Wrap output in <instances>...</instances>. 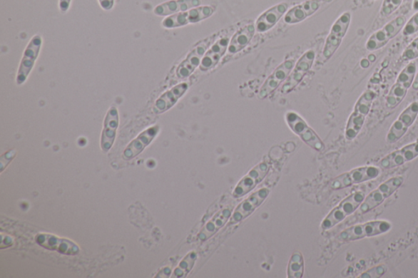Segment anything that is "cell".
I'll return each instance as SVG.
<instances>
[{
  "mask_svg": "<svg viewBox=\"0 0 418 278\" xmlns=\"http://www.w3.org/2000/svg\"><path fill=\"white\" fill-rule=\"evenodd\" d=\"M405 24L406 18L404 16H399L398 18L389 21L382 29L372 34L366 43V49L370 51V52H374V51L386 46L391 39L397 36L400 31L404 29Z\"/></svg>",
  "mask_w": 418,
  "mask_h": 278,
  "instance_id": "ba28073f",
  "label": "cell"
},
{
  "mask_svg": "<svg viewBox=\"0 0 418 278\" xmlns=\"http://www.w3.org/2000/svg\"><path fill=\"white\" fill-rule=\"evenodd\" d=\"M403 1L404 0H384L381 9V14L384 16L392 14L400 7Z\"/></svg>",
  "mask_w": 418,
  "mask_h": 278,
  "instance_id": "4dcf8cb0",
  "label": "cell"
},
{
  "mask_svg": "<svg viewBox=\"0 0 418 278\" xmlns=\"http://www.w3.org/2000/svg\"><path fill=\"white\" fill-rule=\"evenodd\" d=\"M417 32H418V12L412 16L408 22H406L403 34L405 36H409L414 35Z\"/></svg>",
  "mask_w": 418,
  "mask_h": 278,
  "instance_id": "836d02e7",
  "label": "cell"
},
{
  "mask_svg": "<svg viewBox=\"0 0 418 278\" xmlns=\"http://www.w3.org/2000/svg\"><path fill=\"white\" fill-rule=\"evenodd\" d=\"M412 88H414L416 91H418V73L414 78V83H412Z\"/></svg>",
  "mask_w": 418,
  "mask_h": 278,
  "instance_id": "8d00e7d4",
  "label": "cell"
},
{
  "mask_svg": "<svg viewBox=\"0 0 418 278\" xmlns=\"http://www.w3.org/2000/svg\"><path fill=\"white\" fill-rule=\"evenodd\" d=\"M210 39L208 38L202 41L199 45L191 51L186 56V58L180 63L176 71L178 78L183 79L191 76L197 67L200 66L203 56H205Z\"/></svg>",
  "mask_w": 418,
  "mask_h": 278,
  "instance_id": "5bb4252c",
  "label": "cell"
},
{
  "mask_svg": "<svg viewBox=\"0 0 418 278\" xmlns=\"http://www.w3.org/2000/svg\"><path fill=\"white\" fill-rule=\"evenodd\" d=\"M200 4V0H170L158 5L154 9V14L157 16H168L199 7Z\"/></svg>",
  "mask_w": 418,
  "mask_h": 278,
  "instance_id": "484cf974",
  "label": "cell"
},
{
  "mask_svg": "<svg viewBox=\"0 0 418 278\" xmlns=\"http://www.w3.org/2000/svg\"><path fill=\"white\" fill-rule=\"evenodd\" d=\"M418 115V102H414L401 113V115L389 128L387 140L388 143L394 144L403 138Z\"/></svg>",
  "mask_w": 418,
  "mask_h": 278,
  "instance_id": "7c38bea8",
  "label": "cell"
},
{
  "mask_svg": "<svg viewBox=\"0 0 418 278\" xmlns=\"http://www.w3.org/2000/svg\"><path fill=\"white\" fill-rule=\"evenodd\" d=\"M304 272V262L301 253L295 252L290 259L287 277L290 278H301Z\"/></svg>",
  "mask_w": 418,
  "mask_h": 278,
  "instance_id": "f1b7e54d",
  "label": "cell"
},
{
  "mask_svg": "<svg viewBox=\"0 0 418 278\" xmlns=\"http://www.w3.org/2000/svg\"><path fill=\"white\" fill-rule=\"evenodd\" d=\"M289 5L282 3L265 11L259 16L256 21V30L259 33H264L272 29L282 16L286 13Z\"/></svg>",
  "mask_w": 418,
  "mask_h": 278,
  "instance_id": "cb8c5ba5",
  "label": "cell"
},
{
  "mask_svg": "<svg viewBox=\"0 0 418 278\" xmlns=\"http://www.w3.org/2000/svg\"><path fill=\"white\" fill-rule=\"evenodd\" d=\"M365 198V191H358L354 192L341 202L339 205L332 210L329 215L322 223V229L325 230H330L332 227L341 223L349 215L353 214L363 203Z\"/></svg>",
  "mask_w": 418,
  "mask_h": 278,
  "instance_id": "3957f363",
  "label": "cell"
},
{
  "mask_svg": "<svg viewBox=\"0 0 418 278\" xmlns=\"http://www.w3.org/2000/svg\"><path fill=\"white\" fill-rule=\"evenodd\" d=\"M375 98L376 93L372 90L366 91L361 95L347 125L345 135L348 140H354L362 130L365 119L369 115Z\"/></svg>",
  "mask_w": 418,
  "mask_h": 278,
  "instance_id": "6da1fadb",
  "label": "cell"
},
{
  "mask_svg": "<svg viewBox=\"0 0 418 278\" xmlns=\"http://www.w3.org/2000/svg\"><path fill=\"white\" fill-rule=\"evenodd\" d=\"M255 31L256 27L250 24L241 28L240 31H237L230 41L228 54L234 55L245 48L252 41Z\"/></svg>",
  "mask_w": 418,
  "mask_h": 278,
  "instance_id": "83f0119b",
  "label": "cell"
},
{
  "mask_svg": "<svg viewBox=\"0 0 418 278\" xmlns=\"http://www.w3.org/2000/svg\"><path fill=\"white\" fill-rule=\"evenodd\" d=\"M418 157V141L406 145L397 151H394L383 158L380 166L383 169H392L404 165L407 162L415 160Z\"/></svg>",
  "mask_w": 418,
  "mask_h": 278,
  "instance_id": "ac0fdd59",
  "label": "cell"
},
{
  "mask_svg": "<svg viewBox=\"0 0 418 278\" xmlns=\"http://www.w3.org/2000/svg\"><path fill=\"white\" fill-rule=\"evenodd\" d=\"M417 73L416 61H412L400 72L399 76L387 96L386 105L389 109H394L404 99L412 86Z\"/></svg>",
  "mask_w": 418,
  "mask_h": 278,
  "instance_id": "7a4b0ae2",
  "label": "cell"
},
{
  "mask_svg": "<svg viewBox=\"0 0 418 278\" xmlns=\"http://www.w3.org/2000/svg\"><path fill=\"white\" fill-rule=\"evenodd\" d=\"M330 1L331 0H307L290 9L285 16V21L287 24H299L317 12L322 3Z\"/></svg>",
  "mask_w": 418,
  "mask_h": 278,
  "instance_id": "ffe728a7",
  "label": "cell"
},
{
  "mask_svg": "<svg viewBox=\"0 0 418 278\" xmlns=\"http://www.w3.org/2000/svg\"><path fill=\"white\" fill-rule=\"evenodd\" d=\"M380 170L376 167H362L339 175L330 183L332 190H337L347 187L366 182L379 177Z\"/></svg>",
  "mask_w": 418,
  "mask_h": 278,
  "instance_id": "52a82bcc",
  "label": "cell"
},
{
  "mask_svg": "<svg viewBox=\"0 0 418 278\" xmlns=\"http://www.w3.org/2000/svg\"><path fill=\"white\" fill-rule=\"evenodd\" d=\"M118 126V112L116 108L113 106L106 113L103 133H101V147L103 151H109L114 144Z\"/></svg>",
  "mask_w": 418,
  "mask_h": 278,
  "instance_id": "44dd1931",
  "label": "cell"
},
{
  "mask_svg": "<svg viewBox=\"0 0 418 278\" xmlns=\"http://www.w3.org/2000/svg\"><path fill=\"white\" fill-rule=\"evenodd\" d=\"M72 0H59V8L62 14L69 10Z\"/></svg>",
  "mask_w": 418,
  "mask_h": 278,
  "instance_id": "d590c367",
  "label": "cell"
},
{
  "mask_svg": "<svg viewBox=\"0 0 418 278\" xmlns=\"http://www.w3.org/2000/svg\"><path fill=\"white\" fill-rule=\"evenodd\" d=\"M412 9L414 11H418V0H414V4H412Z\"/></svg>",
  "mask_w": 418,
  "mask_h": 278,
  "instance_id": "74e56055",
  "label": "cell"
},
{
  "mask_svg": "<svg viewBox=\"0 0 418 278\" xmlns=\"http://www.w3.org/2000/svg\"><path fill=\"white\" fill-rule=\"evenodd\" d=\"M229 36L223 37L213 45L210 49L206 52L200 66L202 71H208L215 67L225 55L230 43Z\"/></svg>",
  "mask_w": 418,
  "mask_h": 278,
  "instance_id": "603a6c76",
  "label": "cell"
},
{
  "mask_svg": "<svg viewBox=\"0 0 418 278\" xmlns=\"http://www.w3.org/2000/svg\"><path fill=\"white\" fill-rule=\"evenodd\" d=\"M315 58V53L312 50H310L299 59L295 70L291 73L290 77L287 78L283 87H282V93H289L290 91L295 88L302 82L304 76L307 75L310 68H312Z\"/></svg>",
  "mask_w": 418,
  "mask_h": 278,
  "instance_id": "9a60e30c",
  "label": "cell"
},
{
  "mask_svg": "<svg viewBox=\"0 0 418 278\" xmlns=\"http://www.w3.org/2000/svg\"><path fill=\"white\" fill-rule=\"evenodd\" d=\"M351 13H344L332 26L330 36H327L323 51L325 60H329L336 51L340 47L342 39L347 35L350 24H351Z\"/></svg>",
  "mask_w": 418,
  "mask_h": 278,
  "instance_id": "30bf717a",
  "label": "cell"
},
{
  "mask_svg": "<svg viewBox=\"0 0 418 278\" xmlns=\"http://www.w3.org/2000/svg\"><path fill=\"white\" fill-rule=\"evenodd\" d=\"M286 121L292 132L300 136L305 143L315 150H325V145L319 136L310 128L303 119L295 112L287 113Z\"/></svg>",
  "mask_w": 418,
  "mask_h": 278,
  "instance_id": "8fae6325",
  "label": "cell"
},
{
  "mask_svg": "<svg viewBox=\"0 0 418 278\" xmlns=\"http://www.w3.org/2000/svg\"><path fill=\"white\" fill-rule=\"evenodd\" d=\"M160 130L159 126H155L146 130L141 133L137 138L130 143L123 152V158L129 160L138 156L142 153L146 146H148L153 140Z\"/></svg>",
  "mask_w": 418,
  "mask_h": 278,
  "instance_id": "7402d4cb",
  "label": "cell"
},
{
  "mask_svg": "<svg viewBox=\"0 0 418 278\" xmlns=\"http://www.w3.org/2000/svg\"><path fill=\"white\" fill-rule=\"evenodd\" d=\"M269 168L270 166L267 162L260 163L259 165L253 168L237 185L233 192V197L238 198L248 194L265 178L269 172Z\"/></svg>",
  "mask_w": 418,
  "mask_h": 278,
  "instance_id": "4fadbf2b",
  "label": "cell"
},
{
  "mask_svg": "<svg viewBox=\"0 0 418 278\" xmlns=\"http://www.w3.org/2000/svg\"><path fill=\"white\" fill-rule=\"evenodd\" d=\"M293 66H295V61L287 60L277 68L272 75L265 81L261 89H260L258 98L260 99L267 98L270 94L278 88L280 85L290 76Z\"/></svg>",
  "mask_w": 418,
  "mask_h": 278,
  "instance_id": "e0dca14e",
  "label": "cell"
},
{
  "mask_svg": "<svg viewBox=\"0 0 418 278\" xmlns=\"http://www.w3.org/2000/svg\"><path fill=\"white\" fill-rule=\"evenodd\" d=\"M100 6L105 11H110L114 8L115 0H98Z\"/></svg>",
  "mask_w": 418,
  "mask_h": 278,
  "instance_id": "e575fe53",
  "label": "cell"
},
{
  "mask_svg": "<svg viewBox=\"0 0 418 278\" xmlns=\"http://www.w3.org/2000/svg\"><path fill=\"white\" fill-rule=\"evenodd\" d=\"M43 45V38L41 36H36L31 38L29 43L26 48L21 61L18 73H16V82L19 86L24 84L29 77L36 60L41 53Z\"/></svg>",
  "mask_w": 418,
  "mask_h": 278,
  "instance_id": "9c48e42d",
  "label": "cell"
},
{
  "mask_svg": "<svg viewBox=\"0 0 418 278\" xmlns=\"http://www.w3.org/2000/svg\"><path fill=\"white\" fill-rule=\"evenodd\" d=\"M392 228V225L385 220L371 221L363 225H357L345 230L338 236L341 242H352L385 234Z\"/></svg>",
  "mask_w": 418,
  "mask_h": 278,
  "instance_id": "277c9868",
  "label": "cell"
},
{
  "mask_svg": "<svg viewBox=\"0 0 418 278\" xmlns=\"http://www.w3.org/2000/svg\"><path fill=\"white\" fill-rule=\"evenodd\" d=\"M270 190L267 188L259 190L251 196L246 198L240 205L235 209L231 217L230 225L239 223L250 215L268 197Z\"/></svg>",
  "mask_w": 418,
  "mask_h": 278,
  "instance_id": "2e32d148",
  "label": "cell"
},
{
  "mask_svg": "<svg viewBox=\"0 0 418 278\" xmlns=\"http://www.w3.org/2000/svg\"><path fill=\"white\" fill-rule=\"evenodd\" d=\"M404 183L402 177H397L389 179L386 182L382 183L378 188L370 192L365 198V200L360 207V213L365 214L375 209L391 197L395 191L399 190Z\"/></svg>",
  "mask_w": 418,
  "mask_h": 278,
  "instance_id": "5b68a950",
  "label": "cell"
},
{
  "mask_svg": "<svg viewBox=\"0 0 418 278\" xmlns=\"http://www.w3.org/2000/svg\"><path fill=\"white\" fill-rule=\"evenodd\" d=\"M387 271V267L385 264H380L371 268L369 270L363 272L360 276V278H377L381 277L386 274Z\"/></svg>",
  "mask_w": 418,
  "mask_h": 278,
  "instance_id": "d6a6232c",
  "label": "cell"
},
{
  "mask_svg": "<svg viewBox=\"0 0 418 278\" xmlns=\"http://www.w3.org/2000/svg\"><path fill=\"white\" fill-rule=\"evenodd\" d=\"M189 86L186 83H182L177 86L163 93L159 99L156 102L154 110L157 113H160L171 109V108L177 103L178 101L188 91Z\"/></svg>",
  "mask_w": 418,
  "mask_h": 278,
  "instance_id": "4316f807",
  "label": "cell"
},
{
  "mask_svg": "<svg viewBox=\"0 0 418 278\" xmlns=\"http://www.w3.org/2000/svg\"><path fill=\"white\" fill-rule=\"evenodd\" d=\"M197 259V254L194 252L189 253L180 261L178 268L173 272L174 277H184L193 269Z\"/></svg>",
  "mask_w": 418,
  "mask_h": 278,
  "instance_id": "f546056e",
  "label": "cell"
},
{
  "mask_svg": "<svg viewBox=\"0 0 418 278\" xmlns=\"http://www.w3.org/2000/svg\"><path fill=\"white\" fill-rule=\"evenodd\" d=\"M231 214H233V207L224 208L222 211L218 212L214 217L208 221L203 227V230L198 235V240L205 242L212 237L216 232L223 228L228 222Z\"/></svg>",
  "mask_w": 418,
  "mask_h": 278,
  "instance_id": "d4e9b609",
  "label": "cell"
},
{
  "mask_svg": "<svg viewBox=\"0 0 418 278\" xmlns=\"http://www.w3.org/2000/svg\"><path fill=\"white\" fill-rule=\"evenodd\" d=\"M418 58V37L412 41L404 51L402 59L404 61H414Z\"/></svg>",
  "mask_w": 418,
  "mask_h": 278,
  "instance_id": "1f68e13d",
  "label": "cell"
},
{
  "mask_svg": "<svg viewBox=\"0 0 418 278\" xmlns=\"http://www.w3.org/2000/svg\"><path fill=\"white\" fill-rule=\"evenodd\" d=\"M214 12H215V9L212 6L191 9L185 12L168 16L162 21V26L166 29H173V28L182 27L188 24H198V22L208 19Z\"/></svg>",
  "mask_w": 418,
  "mask_h": 278,
  "instance_id": "8992f818",
  "label": "cell"
},
{
  "mask_svg": "<svg viewBox=\"0 0 418 278\" xmlns=\"http://www.w3.org/2000/svg\"><path fill=\"white\" fill-rule=\"evenodd\" d=\"M36 241L39 246L53 251L58 252L61 254L68 255H76L80 252V249L74 242L69 240L59 238L51 235H38Z\"/></svg>",
  "mask_w": 418,
  "mask_h": 278,
  "instance_id": "d6986e66",
  "label": "cell"
}]
</instances>
